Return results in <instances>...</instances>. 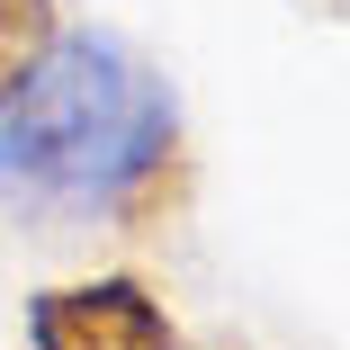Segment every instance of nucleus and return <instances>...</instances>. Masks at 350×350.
I'll list each match as a JSON object with an SVG mask.
<instances>
[{
	"instance_id": "nucleus-2",
	"label": "nucleus",
	"mask_w": 350,
	"mask_h": 350,
	"mask_svg": "<svg viewBox=\"0 0 350 350\" xmlns=\"http://www.w3.org/2000/svg\"><path fill=\"white\" fill-rule=\"evenodd\" d=\"M27 350H180V332L144 278L108 269V278L27 297Z\"/></svg>"
},
{
	"instance_id": "nucleus-4",
	"label": "nucleus",
	"mask_w": 350,
	"mask_h": 350,
	"mask_svg": "<svg viewBox=\"0 0 350 350\" xmlns=\"http://www.w3.org/2000/svg\"><path fill=\"white\" fill-rule=\"evenodd\" d=\"M341 10H350V0H341Z\"/></svg>"
},
{
	"instance_id": "nucleus-3",
	"label": "nucleus",
	"mask_w": 350,
	"mask_h": 350,
	"mask_svg": "<svg viewBox=\"0 0 350 350\" xmlns=\"http://www.w3.org/2000/svg\"><path fill=\"white\" fill-rule=\"evenodd\" d=\"M54 36H63V27H54V0H0V99L45 63Z\"/></svg>"
},
{
	"instance_id": "nucleus-1",
	"label": "nucleus",
	"mask_w": 350,
	"mask_h": 350,
	"mask_svg": "<svg viewBox=\"0 0 350 350\" xmlns=\"http://www.w3.org/2000/svg\"><path fill=\"white\" fill-rule=\"evenodd\" d=\"M180 99L126 36H54L45 63L0 99V198L18 216L144 225L171 198Z\"/></svg>"
}]
</instances>
